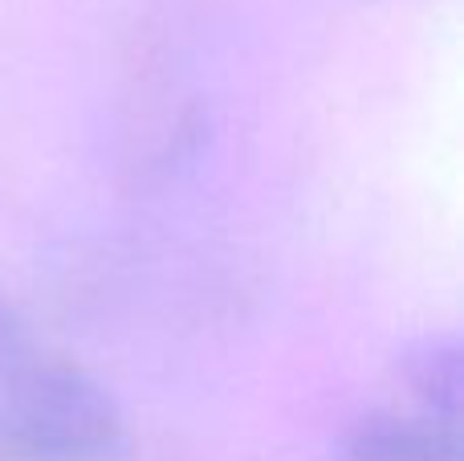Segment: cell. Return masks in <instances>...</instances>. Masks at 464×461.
Returning <instances> with one entry per match:
<instances>
[{"instance_id": "1", "label": "cell", "mask_w": 464, "mask_h": 461, "mask_svg": "<svg viewBox=\"0 0 464 461\" xmlns=\"http://www.w3.org/2000/svg\"><path fill=\"white\" fill-rule=\"evenodd\" d=\"M111 392L0 299V461H127Z\"/></svg>"}, {"instance_id": "2", "label": "cell", "mask_w": 464, "mask_h": 461, "mask_svg": "<svg viewBox=\"0 0 464 461\" xmlns=\"http://www.w3.org/2000/svg\"><path fill=\"white\" fill-rule=\"evenodd\" d=\"M334 461H460V429L424 413H371Z\"/></svg>"}, {"instance_id": "3", "label": "cell", "mask_w": 464, "mask_h": 461, "mask_svg": "<svg viewBox=\"0 0 464 461\" xmlns=\"http://www.w3.org/2000/svg\"><path fill=\"white\" fill-rule=\"evenodd\" d=\"M403 388L416 413L460 429V397H464V359L452 335H428L403 356Z\"/></svg>"}]
</instances>
